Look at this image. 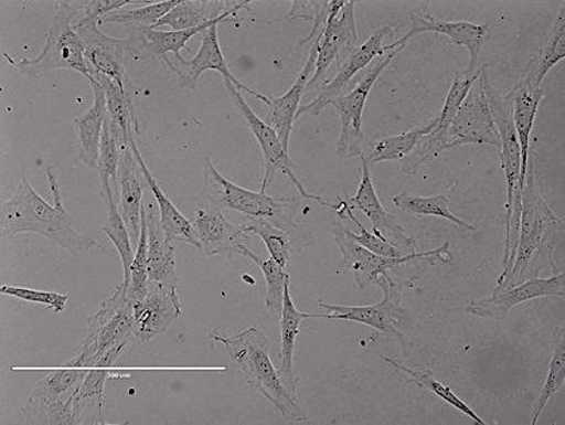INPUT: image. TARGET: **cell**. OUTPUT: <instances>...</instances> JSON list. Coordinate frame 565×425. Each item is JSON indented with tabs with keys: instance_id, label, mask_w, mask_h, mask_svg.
I'll list each match as a JSON object with an SVG mask.
<instances>
[{
	"instance_id": "obj_1",
	"label": "cell",
	"mask_w": 565,
	"mask_h": 425,
	"mask_svg": "<svg viewBox=\"0 0 565 425\" xmlns=\"http://www.w3.org/2000/svg\"><path fill=\"white\" fill-rule=\"evenodd\" d=\"M46 178L53 194V205L42 199L28 177L23 176L15 194L2 202V237H12L21 233L41 234L76 257L103 249L97 240L76 232L72 215L64 206L57 171L52 166L46 170Z\"/></svg>"
},
{
	"instance_id": "obj_2",
	"label": "cell",
	"mask_w": 565,
	"mask_h": 425,
	"mask_svg": "<svg viewBox=\"0 0 565 425\" xmlns=\"http://www.w3.org/2000/svg\"><path fill=\"white\" fill-rule=\"evenodd\" d=\"M212 338L224 344L235 371L242 373L245 381L267 399L285 421L307 422L305 411L298 404V397L288 390L276 371L269 357L267 337L259 329L249 328L235 336H224L214 331Z\"/></svg>"
},
{
	"instance_id": "obj_3",
	"label": "cell",
	"mask_w": 565,
	"mask_h": 425,
	"mask_svg": "<svg viewBox=\"0 0 565 425\" xmlns=\"http://www.w3.org/2000/svg\"><path fill=\"white\" fill-rule=\"evenodd\" d=\"M205 194L207 201L221 209L247 215L250 220H266L288 233L292 249L298 251L312 242L309 227L295 223L299 199L274 196L263 192H254L233 183L220 174L211 158L205 159Z\"/></svg>"
},
{
	"instance_id": "obj_4",
	"label": "cell",
	"mask_w": 565,
	"mask_h": 425,
	"mask_svg": "<svg viewBox=\"0 0 565 425\" xmlns=\"http://www.w3.org/2000/svg\"><path fill=\"white\" fill-rule=\"evenodd\" d=\"M481 79L491 117H493L497 132L500 135L499 153L501 168L507 180L505 256H503L502 273L500 275V280H505L509 274H511L515 249H518L519 243L522 199V190L520 189L521 151L513 123V102L511 94L502 95L495 86L490 84L489 77L484 72L482 73Z\"/></svg>"
},
{
	"instance_id": "obj_5",
	"label": "cell",
	"mask_w": 565,
	"mask_h": 425,
	"mask_svg": "<svg viewBox=\"0 0 565 425\" xmlns=\"http://www.w3.org/2000/svg\"><path fill=\"white\" fill-rule=\"evenodd\" d=\"M134 305L121 285L88 318V336L76 357L67 361L79 368H114L134 336Z\"/></svg>"
},
{
	"instance_id": "obj_6",
	"label": "cell",
	"mask_w": 565,
	"mask_h": 425,
	"mask_svg": "<svg viewBox=\"0 0 565 425\" xmlns=\"http://www.w3.org/2000/svg\"><path fill=\"white\" fill-rule=\"evenodd\" d=\"M561 225L562 220L540 193L531 153L527 160L524 190H522L518 249H515L511 274L502 286L497 288L513 287L525 281L534 256L542 254L545 248H551L552 234L561 233V230L555 231Z\"/></svg>"
},
{
	"instance_id": "obj_7",
	"label": "cell",
	"mask_w": 565,
	"mask_h": 425,
	"mask_svg": "<svg viewBox=\"0 0 565 425\" xmlns=\"http://www.w3.org/2000/svg\"><path fill=\"white\" fill-rule=\"evenodd\" d=\"M55 11L57 14L49 28L45 46L36 57L14 60L4 54V59L23 75L41 76L64 70L82 73L89 83L94 82L85 59L84 43L73 26L77 17L73 2H57Z\"/></svg>"
},
{
	"instance_id": "obj_8",
	"label": "cell",
	"mask_w": 565,
	"mask_h": 425,
	"mask_svg": "<svg viewBox=\"0 0 565 425\" xmlns=\"http://www.w3.org/2000/svg\"><path fill=\"white\" fill-rule=\"evenodd\" d=\"M89 369L71 365L47 374L24 400L22 414L28 424L76 425L75 397Z\"/></svg>"
},
{
	"instance_id": "obj_9",
	"label": "cell",
	"mask_w": 565,
	"mask_h": 425,
	"mask_svg": "<svg viewBox=\"0 0 565 425\" xmlns=\"http://www.w3.org/2000/svg\"><path fill=\"white\" fill-rule=\"evenodd\" d=\"M333 234L343 262L348 268L353 270L355 283L360 288H365L371 283H377L381 276L401 273L402 269L409 268L413 264L428 263L436 267L448 266L452 262L450 242H446L434 251L423 252V254L414 252V254L401 257H386L373 254L364 246L353 242L343 230V225L334 224Z\"/></svg>"
},
{
	"instance_id": "obj_10",
	"label": "cell",
	"mask_w": 565,
	"mask_h": 425,
	"mask_svg": "<svg viewBox=\"0 0 565 425\" xmlns=\"http://www.w3.org/2000/svg\"><path fill=\"white\" fill-rule=\"evenodd\" d=\"M405 46L407 45L397 46L386 53L350 94L338 96L330 102V106H333L341 117V135L337 141L338 157L342 159L360 158L370 147L366 145L364 128H362V114H364L367 97H370L381 73L398 53L404 51Z\"/></svg>"
},
{
	"instance_id": "obj_11",
	"label": "cell",
	"mask_w": 565,
	"mask_h": 425,
	"mask_svg": "<svg viewBox=\"0 0 565 425\" xmlns=\"http://www.w3.org/2000/svg\"><path fill=\"white\" fill-rule=\"evenodd\" d=\"M224 84L239 115L247 121L252 135H254L257 144L260 146L264 157V177L260 192L267 193V189L271 187L275 180L276 171L281 170L290 178L295 188H297L300 195H302V199L318 201L322 206L328 208L329 202H324L321 196L312 195L307 192L302 182L299 181L297 172L294 170L291 158L288 156V152L282 149L281 141L278 134L275 132V129L255 114V110L252 109L247 100H245L242 91L237 89L232 83L226 82V79H224Z\"/></svg>"
},
{
	"instance_id": "obj_12",
	"label": "cell",
	"mask_w": 565,
	"mask_h": 425,
	"mask_svg": "<svg viewBox=\"0 0 565 425\" xmlns=\"http://www.w3.org/2000/svg\"><path fill=\"white\" fill-rule=\"evenodd\" d=\"M376 285L384 294L383 300L376 305L367 306H335L324 305L319 301L318 306L327 310V314H318V318L324 320H348L384 332L403 341V332L398 329L402 322L404 309H402V286L392 277L381 276Z\"/></svg>"
},
{
	"instance_id": "obj_13",
	"label": "cell",
	"mask_w": 565,
	"mask_h": 425,
	"mask_svg": "<svg viewBox=\"0 0 565 425\" xmlns=\"http://www.w3.org/2000/svg\"><path fill=\"white\" fill-rule=\"evenodd\" d=\"M73 26L84 43L92 77L106 76L118 83L122 89H128L126 65L127 60L131 59L128 40L114 39L103 33L98 18H79Z\"/></svg>"
},
{
	"instance_id": "obj_14",
	"label": "cell",
	"mask_w": 565,
	"mask_h": 425,
	"mask_svg": "<svg viewBox=\"0 0 565 425\" xmlns=\"http://www.w3.org/2000/svg\"><path fill=\"white\" fill-rule=\"evenodd\" d=\"M469 145L500 149V135L490 114L481 77L471 86L447 132V150Z\"/></svg>"
},
{
	"instance_id": "obj_15",
	"label": "cell",
	"mask_w": 565,
	"mask_h": 425,
	"mask_svg": "<svg viewBox=\"0 0 565 425\" xmlns=\"http://www.w3.org/2000/svg\"><path fill=\"white\" fill-rule=\"evenodd\" d=\"M192 221L199 248L207 256L238 255L239 249L255 236L254 226L235 225L225 217L223 211L212 202H202L195 208Z\"/></svg>"
},
{
	"instance_id": "obj_16",
	"label": "cell",
	"mask_w": 565,
	"mask_h": 425,
	"mask_svg": "<svg viewBox=\"0 0 565 425\" xmlns=\"http://www.w3.org/2000/svg\"><path fill=\"white\" fill-rule=\"evenodd\" d=\"M317 49L316 73L307 84V89L315 88L321 82L331 64L340 66L354 49L359 47V34L355 29V2H345L331 12L327 26L315 42Z\"/></svg>"
},
{
	"instance_id": "obj_17",
	"label": "cell",
	"mask_w": 565,
	"mask_h": 425,
	"mask_svg": "<svg viewBox=\"0 0 565 425\" xmlns=\"http://www.w3.org/2000/svg\"><path fill=\"white\" fill-rule=\"evenodd\" d=\"M395 32L396 28L393 26L380 28L370 36V39L366 40L365 43H362L361 46L354 49V51L342 61V64L338 66L337 76L331 79L327 86H324L321 95H319L315 102L306 104V106H300L297 119L305 114H310L312 116L321 115L322 110L330 106V102L333 100V98L341 96V92L347 88L353 77L364 70V67L370 65L374 59L390 53L397 46L407 45L408 41H405L404 39L393 42L388 46L383 45L385 36L392 35Z\"/></svg>"
},
{
	"instance_id": "obj_18",
	"label": "cell",
	"mask_w": 565,
	"mask_h": 425,
	"mask_svg": "<svg viewBox=\"0 0 565 425\" xmlns=\"http://www.w3.org/2000/svg\"><path fill=\"white\" fill-rule=\"evenodd\" d=\"M171 72L178 77V82L183 88L194 89L196 83L202 75L207 71H216L226 82L232 83L237 89L247 92V94L257 98V100L268 104V95H263L260 92L249 88L243 84L235 76L232 75L228 63H226L225 55L221 51L218 39V23L209 28L202 34L201 46L199 53L192 60H185L182 55H177L175 60L168 59L164 61Z\"/></svg>"
},
{
	"instance_id": "obj_19",
	"label": "cell",
	"mask_w": 565,
	"mask_h": 425,
	"mask_svg": "<svg viewBox=\"0 0 565 425\" xmlns=\"http://www.w3.org/2000/svg\"><path fill=\"white\" fill-rule=\"evenodd\" d=\"M564 273L546 277V279L533 277L518 286L495 288L490 298L472 301L466 307V312L477 318L501 322L514 306L524 304V301L539 298H564Z\"/></svg>"
},
{
	"instance_id": "obj_20",
	"label": "cell",
	"mask_w": 565,
	"mask_h": 425,
	"mask_svg": "<svg viewBox=\"0 0 565 425\" xmlns=\"http://www.w3.org/2000/svg\"><path fill=\"white\" fill-rule=\"evenodd\" d=\"M359 159L362 174L361 183L358 194L348 196V205L352 209H359L361 213L365 214V217L371 221L372 232L376 236L384 238L385 242L403 252H407V254H414L419 244H417L416 238L408 236L407 232L397 223V220L381 205L376 189L373 187L371 164L367 163L365 157L361 156Z\"/></svg>"
},
{
	"instance_id": "obj_21",
	"label": "cell",
	"mask_w": 565,
	"mask_h": 425,
	"mask_svg": "<svg viewBox=\"0 0 565 425\" xmlns=\"http://www.w3.org/2000/svg\"><path fill=\"white\" fill-rule=\"evenodd\" d=\"M250 2H235L233 8L218 20L209 22L204 26L182 30V32H161V30L132 26L131 34L128 36V46H130L131 59H158L163 63L169 59V54L181 55L182 49H185L188 42L196 34H204L213 24L228 22L238 11L247 10Z\"/></svg>"
},
{
	"instance_id": "obj_22",
	"label": "cell",
	"mask_w": 565,
	"mask_h": 425,
	"mask_svg": "<svg viewBox=\"0 0 565 425\" xmlns=\"http://www.w3.org/2000/svg\"><path fill=\"white\" fill-rule=\"evenodd\" d=\"M427 3L423 6L422 14H411L409 32L403 36L405 41L423 33H436L448 36L456 45L468 49L470 63L468 75H475L478 71L479 57H481L483 43L488 41L490 23L476 24L470 22H447L438 20L428 11Z\"/></svg>"
},
{
	"instance_id": "obj_23",
	"label": "cell",
	"mask_w": 565,
	"mask_h": 425,
	"mask_svg": "<svg viewBox=\"0 0 565 425\" xmlns=\"http://www.w3.org/2000/svg\"><path fill=\"white\" fill-rule=\"evenodd\" d=\"M182 311L178 291L149 283L146 298L134 305V337L147 343L168 330Z\"/></svg>"
},
{
	"instance_id": "obj_24",
	"label": "cell",
	"mask_w": 565,
	"mask_h": 425,
	"mask_svg": "<svg viewBox=\"0 0 565 425\" xmlns=\"http://www.w3.org/2000/svg\"><path fill=\"white\" fill-rule=\"evenodd\" d=\"M146 220L147 237H149V251H147L149 283L178 291L180 269H178L175 245L166 240L159 223V214L153 212L152 206L149 212H146Z\"/></svg>"
},
{
	"instance_id": "obj_25",
	"label": "cell",
	"mask_w": 565,
	"mask_h": 425,
	"mask_svg": "<svg viewBox=\"0 0 565 425\" xmlns=\"http://www.w3.org/2000/svg\"><path fill=\"white\" fill-rule=\"evenodd\" d=\"M145 176L141 172L137 158L134 157L131 147L122 150L118 174V195L122 220L130 232L132 244L139 243L141 231V215H143V188Z\"/></svg>"
},
{
	"instance_id": "obj_26",
	"label": "cell",
	"mask_w": 565,
	"mask_h": 425,
	"mask_svg": "<svg viewBox=\"0 0 565 425\" xmlns=\"http://www.w3.org/2000/svg\"><path fill=\"white\" fill-rule=\"evenodd\" d=\"M317 49L312 45L309 59H307L302 72L299 73L291 88L280 97L268 96V125L275 129L281 141L282 149L288 152L290 137L294 129V123L297 120V114L300 108V100L310 76L316 72Z\"/></svg>"
},
{
	"instance_id": "obj_27",
	"label": "cell",
	"mask_w": 565,
	"mask_h": 425,
	"mask_svg": "<svg viewBox=\"0 0 565 425\" xmlns=\"http://www.w3.org/2000/svg\"><path fill=\"white\" fill-rule=\"evenodd\" d=\"M513 102V123L521 151L520 189L524 190L527 160L531 156V134L536 120L540 102L544 92L534 85L530 77L522 79L511 92Z\"/></svg>"
},
{
	"instance_id": "obj_28",
	"label": "cell",
	"mask_w": 565,
	"mask_h": 425,
	"mask_svg": "<svg viewBox=\"0 0 565 425\" xmlns=\"http://www.w3.org/2000/svg\"><path fill=\"white\" fill-rule=\"evenodd\" d=\"M130 147L134 157L138 160L141 172H143L145 180L151 189L152 195L156 196V201L159 208V223H161L166 240H168L170 243L180 242L193 246H199V242H196L194 236L192 221L188 220L185 215L178 211V208L174 205V203L171 202L169 196L164 194L161 187H159L156 177H153L150 169L147 168L145 159L141 157L137 140H135V138L131 139Z\"/></svg>"
},
{
	"instance_id": "obj_29",
	"label": "cell",
	"mask_w": 565,
	"mask_h": 425,
	"mask_svg": "<svg viewBox=\"0 0 565 425\" xmlns=\"http://www.w3.org/2000/svg\"><path fill=\"white\" fill-rule=\"evenodd\" d=\"M94 89V104L75 120L78 157L92 170H97L98 151H100L104 123L107 119V100L103 86L94 79L90 83Z\"/></svg>"
},
{
	"instance_id": "obj_30",
	"label": "cell",
	"mask_w": 565,
	"mask_h": 425,
	"mask_svg": "<svg viewBox=\"0 0 565 425\" xmlns=\"http://www.w3.org/2000/svg\"><path fill=\"white\" fill-rule=\"evenodd\" d=\"M280 322V366L279 374L282 383L286 384L295 396L298 397L297 384L294 380V354L295 342L305 319L318 318V314L300 312L295 306L290 293V277L286 280L285 294H282Z\"/></svg>"
},
{
	"instance_id": "obj_31",
	"label": "cell",
	"mask_w": 565,
	"mask_h": 425,
	"mask_svg": "<svg viewBox=\"0 0 565 425\" xmlns=\"http://www.w3.org/2000/svg\"><path fill=\"white\" fill-rule=\"evenodd\" d=\"M235 2H205V0H180L175 8L156 24L159 29L168 26L173 32H182L204 26L209 22L218 20L224 12L231 10Z\"/></svg>"
},
{
	"instance_id": "obj_32",
	"label": "cell",
	"mask_w": 565,
	"mask_h": 425,
	"mask_svg": "<svg viewBox=\"0 0 565 425\" xmlns=\"http://www.w3.org/2000/svg\"><path fill=\"white\" fill-rule=\"evenodd\" d=\"M381 360L395 369V371L405 380V383L415 384L424 387V390H428L434 393L435 396H438L448 405H451L452 408L462 412L466 417L471 418L476 424L487 425V422H484L468 403H465L462 399H459L457 394L452 392L450 386L441 383V381L436 379L431 372L424 371V369H411L404 366L401 362L390 359V357L381 355Z\"/></svg>"
},
{
	"instance_id": "obj_33",
	"label": "cell",
	"mask_w": 565,
	"mask_h": 425,
	"mask_svg": "<svg viewBox=\"0 0 565 425\" xmlns=\"http://www.w3.org/2000/svg\"><path fill=\"white\" fill-rule=\"evenodd\" d=\"M436 126H438V117L429 121L428 125L413 129V131L379 140L377 144L367 147V150L362 153V157H365L367 163L371 166L380 162H396V160L405 159L415 150V147L419 145V141L424 137H427V135L434 131Z\"/></svg>"
},
{
	"instance_id": "obj_34",
	"label": "cell",
	"mask_w": 565,
	"mask_h": 425,
	"mask_svg": "<svg viewBox=\"0 0 565 425\" xmlns=\"http://www.w3.org/2000/svg\"><path fill=\"white\" fill-rule=\"evenodd\" d=\"M132 371H115L114 368H92L79 385L75 397V417L77 424L82 423L84 411L90 404H96L104 417V402H106V384L110 379H130ZM104 423V421H103Z\"/></svg>"
},
{
	"instance_id": "obj_35",
	"label": "cell",
	"mask_w": 565,
	"mask_h": 425,
	"mask_svg": "<svg viewBox=\"0 0 565 425\" xmlns=\"http://www.w3.org/2000/svg\"><path fill=\"white\" fill-rule=\"evenodd\" d=\"M120 151L121 147L113 132V128H110V119L107 115L106 123H104L100 151H98L97 160L98 180H100V195L103 201L110 199V196L118 195Z\"/></svg>"
},
{
	"instance_id": "obj_36",
	"label": "cell",
	"mask_w": 565,
	"mask_h": 425,
	"mask_svg": "<svg viewBox=\"0 0 565 425\" xmlns=\"http://www.w3.org/2000/svg\"><path fill=\"white\" fill-rule=\"evenodd\" d=\"M393 205L401 209L402 212L414 215H434V217L445 219L451 224L463 227L466 231L476 232V227L458 215L450 209V199L447 195L419 196L407 192L397 194L392 199Z\"/></svg>"
},
{
	"instance_id": "obj_37",
	"label": "cell",
	"mask_w": 565,
	"mask_h": 425,
	"mask_svg": "<svg viewBox=\"0 0 565 425\" xmlns=\"http://www.w3.org/2000/svg\"><path fill=\"white\" fill-rule=\"evenodd\" d=\"M104 202H106L108 208V217L106 224L102 227V232L106 234L116 251H118L122 264V273H125V275H122L121 285L128 289V286H130V270L135 257L132 240L125 220L121 217L120 209L115 196H110V199Z\"/></svg>"
},
{
	"instance_id": "obj_38",
	"label": "cell",
	"mask_w": 565,
	"mask_h": 425,
	"mask_svg": "<svg viewBox=\"0 0 565 425\" xmlns=\"http://www.w3.org/2000/svg\"><path fill=\"white\" fill-rule=\"evenodd\" d=\"M565 59V9L564 3L557 12L554 24L548 35L543 42L542 52H540L536 66L527 75L534 85L542 88V84L552 67Z\"/></svg>"
},
{
	"instance_id": "obj_39",
	"label": "cell",
	"mask_w": 565,
	"mask_h": 425,
	"mask_svg": "<svg viewBox=\"0 0 565 425\" xmlns=\"http://www.w3.org/2000/svg\"><path fill=\"white\" fill-rule=\"evenodd\" d=\"M239 256L249 258L257 267L262 269L264 279H266V306L269 311L280 312L282 306V294L288 276L285 268L280 267L274 258H263L244 245L238 252Z\"/></svg>"
},
{
	"instance_id": "obj_40",
	"label": "cell",
	"mask_w": 565,
	"mask_h": 425,
	"mask_svg": "<svg viewBox=\"0 0 565 425\" xmlns=\"http://www.w3.org/2000/svg\"><path fill=\"white\" fill-rule=\"evenodd\" d=\"M342 0H327V2H316V0H294L291 2V10L288 12L287 21L306 20L312 22L311 33L302 41L299 46L317 40L321 34L324 26H327L329 17L338 6H341Z\"/></svg>"
},
{
	"instance_id": "obj_41",
	"label": "cell",
	"mask_w": 565,
	"mask_h": 425,
	"mask_svg": "<svg viewBox=\"0 0 565 425\" xmlns=\"http://www.w3.org/2000/svg\"><path fill=\"white\" fill-rule=\"evenodd\" d=\"M178 2H180V0H164V2H150L143 6V8L135 10L110 12V14L103 18L100 26L107 23H132V26L153 29L164 15H168L169 12L175 8Z\"/></svg>"
},
{
	"instance_id": "obj_42",
	"label": "cell",
	"mask_w": 565,
	"mask_h": 425,
	"mask_svg": "<svg viewBox=\"0 0 565 425\" xmlns=\"http://www.w3.org/2000/svg\"><path fill=\"white\" fill-rule=\"evenodd\" d=\"M565 381V342H564V329L561 332V336L557 338L556 348L554 350V355H552V360L550 363L548 375H546L545 384L542 393L537 399V403L534 404L532 415H531V424L536 425L540 416H542L543 411L546 404L550 403V400L555 396V394L561 391Z\"/></svg>"
},
{
	"instance_id": "obj_43",
	"label": "cell",
	"mask_w": 565,
	"mask_h": 425,
	"mask_svg": "<svg viewBox=\"0 0 565 425\" xmlns=\"http://www.w3.org/2000/svg\"><path fill=\"white\" fill-rule=\"evenodd\" d=\"M147 251H149V237H147L146 211L141 215V231L137 252L130 270V286H128V297L135 301L146 298L149 291V273H147Z\"/></svg>"
},
{
	"instance_id": "obj_44",
	"label": "cell",
	"mask_w": 565,
	"mask_h": 425,
	"mask_svg": "<svg viewBox=\"0 0 565 425\" xmlns=\"http://www.w3.org/2000/svg\"><path fill=\"white\" fill-rule=\"evenodd\" d=\"M250 225L254 226L255 236H259L264 245L267 246L269 255L280 267L285 268L288 261H290L292 251L291 238L288 233L266 220H250Z\"/></svg>"
},
{
	"instance_id": "obj_45",
	"label": "cell",
	"mask_w": 565,
	"mask_h": 425,
	"mask_svg": "<svg viewBox=\"0 0 565 425\" xmlns=\"http://www.w3.org/2000/svg\"><path fill=\"white\" fill-rule=\"evenodd\" d=\"M0 294L6 295V297L30 301V304L45 306L54 312H63L67 301L71 299L70 295L66 294L40 291V289L34 288L6 285L0 287Z\"/></svg>"
}]
</instances>
